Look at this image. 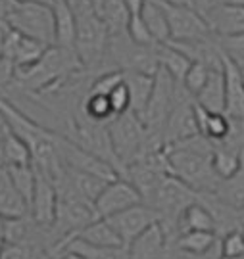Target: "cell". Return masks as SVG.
<instances>
[{"instance_id": "31", "label": "cell", "mask_w": 244, "mask_h": 259, "mask_svg": "<svg viewBox=\"0 0 244 259\" xmlns=\"http://www.w3.org/2000/svg\"><path fill=\"white\" fill-rule=\"evenodd\" d=\"M127 35L131 38L135 45H139V47H154V45H158L154 37L150 35V31L148 27L144 25V21H142L141 16H131L129 19V25H127Z\"/></svg>"}, {"instance_id": "18", "label": "cell", "mask_w": 244, "mask_h": 259, "mask_svg": "<svg viewBox=\"0 0 244 259\" xmlns=\"http://www.w3.org/2000/svg\"><path fill=\"white\" fill-rule=\"evenodd\" d=\"M71 240H81L91 246L98 248H125L117 232L112 229V225L106 219H94L91 225H87L83 231H79Z\"/></svg>"}, {"instance_id": "15", "label": "cell", "mask_w": 244, "mask_h": 259, "mask_svg": "<svg viewBox=\"0 0 244 259\" xmlns=\"http://www.w3.org/2000/svg\"><path fill=\"white\" fill-rule=\"evenodd\" d=\"M125 84H127L129 96H131V111H135L139 117H142L146 108H148L152 94H154L156 75L125 71Z\"/></svg>"}, {"instance_id": "30", "label": "cell", "mask_w": 244, "mask_h": 259, "mask_svg": "<svg viewBox=\"0 0 244 259\" xmlns=\"http://www.w3.org/2000/svg\"><path fill=\"white\" fill-rule=\"evenodd\" d=\"M217 42H219V48L244 71V33L217 38Z\"/></svg>"}, {"instance_id": "29", "label": "cell", "mask_w": 244, "mask_h": 259, "mask_svg": "<svg viewBox=\"0 0 244 259\" xmlns=\"http://www.w3.org/2000/svg\"><path fill=\"white\" fill-rule=\"evenodd\" d=\"M219 253L223 257L244 259V229H236L219 238Z\"/></svg>"}, {"instance_id": "5", "label": "cell", "mask_w": 244, "mask_h": 259, "mask_svg": "<svg viewBox=\"0 0 244 259\" xmlns=\"http://www.w3.org/2000/svg\"><path fill=\"white\" fill-rule=\"evenodd\" d=\"M54 144H56V152L58 156H60L62 165L67 167V169H75V171H81V173H89V175L102 179L106 183H112V181L121 177L119 171L112 163H108L102 157L87 152L77 142H73L69 137L62 135V133H56Z\"/></svg>"}, {"instance_id": "1", "label": "cell", "mask_w": 244, "mask_h": 259, "mask_svg": "<svg viewBox=\"0 0 244 259\" xmlns=\"http://www.w3.org/2000/svg\"><path fill=\"white\" fill-rule=\"evenodd\" d=\"M171 177L200 194H216L221 179L214 171V142L200 133L164 148Z\"/></svg>"}, {"instance_id": "26", "label": "cell", "mask_w": 244, "mask_h": 259, "mask_svg": "<svg viewBox=\"0 0 244 259\" xmlns=\"http://www.w3.org/2000/svg\"><path fill=\"white\" fill-rule=\"evenodd\" d=\"M244 165V159L238 154L225 150L221 146L214 144V171L221 181H227L231 177H235Z\"/></svg>"}, {"instance_id": "39", "label": "cell", "mask_w": 244, "mask_h": 259, "mask_svg": "<svg viewBox=\"0 0 244 259\" xmlns=\"http://www.w3.org/2000/svg\"><path fill=\"white\" fill-rule=\"evenodd\" d=\"M238 219H240V225L244 227V204L238 207Z\"/></svg>"}, {"instance_id": "13", "label": "cell", "mask_w": 244, "mask_h": 259, "mask_svg": "<svg viewBox=\"0 0 244 259\" xmlns=\"http://www.w3.org/2000/svg\"><path fill=\"white\" fill-rule=\"evenodd\" d=\"M27 215V202L14 186L6 165L0 163V219H19Z\"/></svg>"}, {"instance_id": "36", "label": "cell", "mask_w": 244, "mask_h": 259, "mask_svg": "<svg viewBox=\"0 0 244 259\" xmlns=\"http://www.w3.org/2000/svg\"><path fill=\"white\" fill-rule=\"evenodd\" d=\"M221 4H229V6H242L244 8V0H219Z\"/></svg>"}, {"instance_id": "28", "label": "cell", "mask_w": 244, "mask_h": 259, "mask_svg": "<svg viewBox=\"0 0 244 259\" xmlns=\"http://www.w3.org/2000/svg\"><path fill=\"white\" fill-rule=\"evenodd\" d=\"M217 67H219V65H217ZM210 71H212V67H210L208 64H202V62H192L181 84H183L188 93L196 98V94L206 87L208 79H210Z\"/></svg>"}, {"instance_id": "6", "label": "cell", "mask_w": 244, "mask_h": 259, "mask_svg": "<svg viewBox=\"0 0 244 259\" xmlns=\"http://www.w3.org/2000/svg\"><path fill=\"white\" fill-rule=\"evenodd\" d=\"M160 2V0H158ZM166 18L169 23V40L175 42H190V40H204V38L214 37L208 27L206 19L198 14L196 10L187 8V6H173L160 2Z\"/></svg>"}, {"instance_id": "38", "label": "cell", "mask_w": 244, "mask_h": 259, "mask_svg": "<svg viewBox=\"0 0 244 259\" xmlns=\"http://www.w3.org/2000/svg\"><path fill=\"white\" fill-rule=\"evenodd\" d=\"M62 259H85V257L77 255V253H71V251H64V253H62Z\"/></svg>"}, {"instance_id": "37", "label": "cell", "mask_w": 244, "mask_h": 259, "mask_svg": "<svg viewBox=\"0 0 244 259\" xmlns=\"http://www.w3.org/2000/svg\"><path fill=\"white\" fill-rule=\"evenodd\" d=\"M85 2H87V0H67V4H69L73 10H77L79 6H83Z\"/></svg>"}, {"instance_id": "3", "label": "cell", "mask_w": 244, "mask_h": 259, "mask_svg": "<svg viewBox=\"0 0 244 259\" xmlns=\"http://www.w3.org/2000/svg\"><path fill=\"white\" fill-rule=\"evenodd\" d=\"M108 131H110L113 152L123 167V177H125V169L131 163L139 161L141 157L148 156L152 152H160L152 146L148 131L142 119L131 110L121 115H115L108 123Z\"/></svg>"}, {"instance_id": "23", "label": "cell", "mask_w": 244, "mask_h": 259, "mask_svg": "<svg viewBox=\"0 0 244 259\" xmlns=\"http://www.w3.org/2000/svg\"><path fill=\"white\" fill-rule=\"evenodd\" d=\"M158 62H160V69H164L177 83H183L188 67L192 64L187 56L171 45H158Z\"/></svg>"}, {"instance_id": "17", "label": "cell", "mask_w": 244, "mask_h": 259, "mask_svg": "<svg viewBox=\"0 0 244 259\" xmlns=\"http://www.w3.org/2000/svg\"><path fill=\"white\" fill-rule=\"evenodd\" d=\"M54 21H56V47L73 48L75 47L77 18L75 10L67 4V0H52Z\"/></svg>"}, {"instance_id": "9", "label": "cell", "mask_w": 244, "mask_h": 259, "mask_svg": "<svg viewBox=\"0 0 244 259\" xmlns=\"http://www.w3.org/2000/svg\"><path fill=\"white\" fill-rule=\"evenodd\" d=\"M106 221L112 225V229L117 232V236L121 238L123 246L129 248L137 236H141L142 232L146 231L148 227H152L154 223H158V213L152 209L150 205L139 204L135 207H129L125 211L113 215Z\"/></svg>"}, {"instance_id": "7", "label": "cell", "mask_w": 244, "mask_h": 259, "mask_svg": "<svg viewBox=\"0 0 244 259\" xmlns=\"http://www.w3.org/2000/svg\"><path fill=\"white\" fill-rule=\"evenodd\" d=\"M139 204H142V196L137 190V186L131 181L119 177L112 183H108L100 196L96 198L94 213H96V219H110L113 215Z\"/></svg>"}, {"instance_id": "24", "label": "cell", "mask_w": 244, "mask_h": 259, "mask_svg": "<svg viewBox=\"0 0 244 259\" xmlns=\"http://www.w3.org/2000/svg\"><path fill=\"white\" fill-rule=\"evenodd\" d=\"M64 251L77 253L85 259H129L127 248H98V246H91L81 240H69Z\"/></svg>"}, {"instance_id": "8", "label": "cell", "mask_w": 244, "mask_h": 259, "mask_svg": "<svg viewBox=\"0 0 244 259\" xmlns=\"http://www.w3.org/2000/svg\"><path fill=\"white\" fill-rule=\"evenodd\" d=\"M35 171H37V185H35L31 205H29V217L33 219V223L38 229L50 232V229L54 227V221H56L58 190L54 181L47 173L38 171L37 167H35Z\"/></svg>"}, {"instance_id": "2", "label": "cell", "mask_w": 244, "mask_h": 259, "mask_svg": "<svg viewBox=\"0 0 244 259\" xmlns=\"http://www.w3.org/2000/svg\"><path fill=\"white\" fill-rule=\"evenodd\" d=\"M75 18L77 33L73 50L79 62L83 64L85 71L100 73L110 47V31L104 25L102 18L98 16L91 0H87L83 6L75 10Z\"/></svg>"}, {"instance_id": "35", "label": "cell", "mask_w": 244, "mask_h": 259, "mask_svg": "<svg viewBox=\"0 0 244 259\" xmlns=\"http://www.w3.org/2000/svg\"><path fill=\"white\" fill-rule=\"evenodd\" d=\"M4 250H6V238H4V231H2V219H0V259L4 255Z\"/></svg>"}, {"instance_id": "25", "label": "cell", "mask_w": 244, "mask_h": 259, "mask_svg": "<svg viewBox=\"0 0 244 259\" xmlns=\"http://www.w3.org/2000/svg\"><path fill=\"white\" fill-rule=\"evenodd\" d=\"M10 173V179L14 186L18 188V192L23 196V200L27 202V205H31L33 200V192H35V185H37V171L35 167L31 165H6Z\"/></svg>"}, {"instance_id": "33", "label": "cell", "mask_w": 244, "mask_h": 259, "mask_svg": "<svg viewBox=\"0 0 244 259\" xmlns=\"http://www.w3.org/2000/svg\"><path fill=\"white\" fill-rule=\"evenodd\" d=\"M216 4H219V0H192V10H196L198 14L204 18Z\"/></svg>"}, {"instance_id": "4", "label": "cell", "mask_w": 244, "mask_h": 259, "mask_svg": "<svg viewBox=\"0 0 244 259\" xmlns=\"http://www.w3.org/2000/svg\"><path fill=\"white\" fill-rule=\"evenodd\" d=\"M4 19L19 35L33 38L45 47H56V21L50 2L19 0Z\"/></svg>"}, {"instance_id": "34", "label": "cell", "mask_w": 244, "mask_h": 259, "mask_svg": "<svg viewBox=\"0 0 244 259\" xmlns=\"http://www.w3.org/2000/svg\"><path fill=\"white\" fill-rule=\"evenodd\" d=\"M160 2L173 4V6H187V8H192V0H160Z\"/></svg>"}, {"instance_id": "32", "label": "cell", "mask_w": 244, "mask_h": 259, "mask_svg": "<svg viewBox=\"0 0 244 259\" xmlns=\"http://www.w3.org/2000/svg\"><path fill=\"white\" fill-rule=\"evenodd\" d=\"M108 100H110L113 115H121V113L131 110V96H129V89H127L125 83L119 84L115 91H112Z\"/></svg>"}, {"instance_id": "14", "label": "cell", "mask_w": 244, "mask_h": 259, "mask_svg": "<svg viewBox=\"0 0 244 259\" xmlns=\"http://www.w3.org/2000/svg\"><path fill=\"white\" fill-rule=\"evenodd\" d=\"M190 231H198V232H216L217 234V223L212 209L208 207L200 198L198 202L190 204L181 213L179 217V236L183 232H190Z\"/></svg>"}, {"instance_id": "22", "label": "cell", "mask_w": 244, "mask_h": 259, "mask_svg": "<svg viewBox=\"0 0 244 259\" xmlns=\"http://www.w3.org/2000/svg\"><path fill=\"white\" fill-rule=\"evenodd\" d=\"M141 18L144 21V25L148 27L150 35L158 45H168L171 35H169V23L166 18V12L161 8V4L158 0H146L144 8L141 12Z\"/></svg>"}, {"instance_id": "40", "label": "cell", "mask_w": 244, "mask_h": 259, "mask_svg": "<svg viewBox=\"0 0 244 259\" xmlns=\"http://www.w3.org/2000/svg\"><path fill=\"white\" fill-rule=\"evenodd\" d=\"M91 2H93V6H94V8L98 10V8H100V6H102V2H104V0H91Z\"/></svg>"}, {"instance_id": "16", "label": "cell", "mask_w": 244, "mask_h": 259, "mask_svg": "<svg viewBox=\"0 0 244 259\" xmlns=\"http://www.w3.org/2000/svg\"><path fill=\"white\" fill-rule=\"evenodd\" d=\"M202 108L214 113H223L225 111V77H223V65L212 67L210 79L206 87L196 94L194 98Z\"/></svg>"}, {"instance_id": "12", "label": "cell", "mask_w": 244, "mask_h": 259, "mask_svg": "<svg viewBox=\"0 0 244 259\" xmlns=\"http://www.w3.org/2000/svg\"><path fill=\"white\" fill-rule=\"evenodd\" d=\"M168 250V238L160 223H154L129 244V259H161Z\"/></svg>"}, {"instance_id": "19", "label": "cell", "mask_w": 244, "mask_h": 259, "mask_svg": "<svg viewBox=\"0 0 244 259\" xmlns=\"http://www.w3.org/2000/svg\"><path fill=\"white\" fill-rule=\"evenodd\" d=\"M0 163L2 165H29L31 163L29 146L10 129L6 123H4L2 139H0Z\"/></svg>"}, {"instance_id": "11", "label": "cell", "mask_w": 244, "mask_h": 259, "mask_svg": "<svg viewBox=\"0 0 244 259\" xmlns=\"http://www.w3.org/2000/svg\"><path fill=\"white\" fill-rule=\"evenodd\" d=\"M208 27L212 35L217 38L233 37L244 33V8L242 6H229V4H216L206 16Z\"/></svg>"}, {"instance_id": "21", "label": "cell", "mask_w": 244, "mask_h": 259, "mask_svg": "<svg viewBox=\"0 0 244 259\" xmlns=\"http://www.w3.org/2000/svg\"><path fill=\"white\" fill-rule=\"evenodd\" d=\"M96 12L102 18L104 25L110 31V37H119V35L127 33V25H129L131 14L127 10L125 0H104L102 6Z\"/></svg>"}, {"instance_id": "27", "label": "cell", "mask_w": 244, "mask_h": 259, "mask_svg": "<svg viewBox=\"0 0 244 259\" xmlns=\"http://www.w3.org/2000/svg\"><path fill=\"white\" fill-rule=\"evenodd\" d=\"M216 194L225 204L233 205L236 209L244 204V165L235 177H231L227 181H221V185H219Z\"/></svg>"}, {"instance_id": "10", "label": "cell", "mask_w": 244, "mask_h": 259, "mask_svg": "<svg viewBox=\"0 0 244 259\" xmlns=\"http://www.w3.org/2000/svg\"><path fill=\"white\" fill-rule=\"evenodd\" d=\"M225 77V113L229 119H244V71L221 50Z\"/></svg>"}, {"instance_id": "20", "label": "cell", "mask_w": 244, "mask_h": 259, "mask_svg": "<svg viewBox=\"0 0 244 259\" xmlns=\"http://www.w3.org/2000/svg\"><path fill=\"white\" fill-rule=\"evenodd\" d=\"M219 246V236L216 232H198V231H190V232H183L175 240V248H177L181 253L185 255H192V257H198V255H208L216 250Z\"/></svg>"}]
</instances>
